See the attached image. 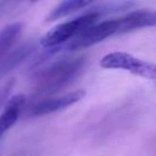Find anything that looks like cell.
I'll list each match as a JSON object with an SVG mask.
<instances>
[{"mask_svg":"<svg viewBox=\"0 0 156 156\" xmlns=\"http://www.w3.org/2000/svg\"><path fill=\"white\" fill-rule=\"evenodd\" d=\"M84 65V57H69L56 62L41 73L37 85V91L40 94H46L62 89L80 74Z\"/></svg>","mask_w":156,"mask_h":156,"instance_id":"cell-1","label":"cell"},{"mask_svg":"<svg viewBox=\"0 0 156 156\" xmlns=\"http://www.w3.org/2000/svg\"><path fill=\"white\" fill-rule=\"evenodd\" d=\"M100 18V15L94 12V11H87L85 13L69 20L67 22L60 23L51 28L49 32H46L41 39H40V45L45 49L50 48H58L74 37H77L79 33L84 32L85 29L90 28L91 26L96 24L98 20Z\"/></svg>","mask_w":156,"mask_h":156,"instance_id":"cell-2","label":"cell"},{"mask_svg":"<svg viewBox=\"0 0 156 156\" xmlns=\"http://www.w3.org/2000/svg\"><path fill=\"white\" fill-rule=\"evenodd\" d=\"M100 66L105 69H122L134 76L156 80V63L138 58L128 52H110L100 60Z\"/></svg>","mask_w":156,"mask_h":156,"instance_id":"cell-3","label":"cell"},{"mask_svg":"<svg viewBox=\"0 0 156 156\" xmlns=\"http://www.w3.org/2000/svg\"><path fill=\"white\" fill-rule=\"evenodd\" d=\"M119 34V18H111L104 22L96 23L84 32L79 33L77 37L67 41L66 44L55 48V51H73L83 48L95 45L106 38Z\"/></svg>","mask_w":156,"mask_h":156,"instance_id":"cell-4","label":"cell"},{"mask_svg":"<svg viewBox=\"0 0 156 156\" xmlns=\"http://www.w3.org/2000/svg\"><path fill=\"white\" fill-rule=\"evenodd\" d=\"M87 91L83 89H78L71 93H67L62 96L58 98H50V99H45L39 101L38 104H35L32 108V113L34 116H43V115H48V113H52L56 111H60L62 108H66L71 105L77 104L78 101L83 100V98L85 96Z\"/></svg>","mask_w":156,"mask_h":156,"instance_id":"cell-5","label":"cell"},{"mask_svg":"<svg viewBox=\"0 0 156 156\" xmlns=\"http://www.w3.org/2000/svg\"><path fill=\"white\" fill-rule=\"evenodd\" d=\"M119 18V34L127 33L138 28L156 26V10H136Z\"/></svg>","mask_w":156,"mask_h":156,"instance_id":"cell-6","label":"cell"},{"mask_svg":"<svg viewBox=\"0 0 156 156\" xmlns=\"http://www.w3.org/2000/svg\"><path fill=\"white\" fill-rule=\"evenodd\" d=\"M24 104L26 96L23 94H16L6 102L2 112L0 113V135L7 132L18 121Z\"/></svg>","mask_w":156,"mask_h":156,"instance_id":"cell-7","label":"cell"},{"mask_svg":"<svg viewBox=\"0 0 156 156\" xmlns=\"http://www.w3.org/2000/svg\"><path fill=\"white\" fill-rule=\"evenodd\" d=\"M34 50V44L27 43L20 48H17L11 54L6 55L2 60H0V77L6 74L7 72L12 71L15 67H17L22 61H24Z\"/></svg>","mask_w":156,"mask_h":156,"instance_id":"cell-8","label":"cell"},{"mask_svg":"<svg viewBox=\"0 0 156 156\" xmlns=\"http://www.w3.org/2000/svg\"><path fill=\"white\" fill-rule=\"evenodd\" d=\"M93 5L91 1L88 0H68V1H62L60 4H57L46 16V21L48 22H52L55 20L62 18L65 16H68L78 10L85 9L88 6Z\"/></svg>","mask_w":156,"mask_h":156,"instance_id":"cell-9","label":"cell"},{"mask_svg":"<svg viewBox=\"0 0 156 156\" xmlns=\"http://www.w3.org/2000/svg\"><path fill=\"white\" fill-rule=\"evenodd\" d=\"M22 28H23L22 23L15 22L6 26L0 32V60H2L6 56V52L16 43V40L22 33Z\"/></svg>","mask_w":156,"mask_h":156,"instance_id":"cell-10","label":"cell"},{"mask_svg":"<svg viewBox=\"0 0 156 156\" xmlns=\"http://www.w3.org/2000/svg\"><path fill=\"white\" fill-rule=\"evenodd\" d=\"M13 84H15V80H13V79H10V80L5 82V83L0 87V108L5 105V102H6L7 98H9V94H10V91H11Z\"/></svg>","mask_w":156,"mask_h":156,"instance_id":"cell-11","label":"cell"},{"mask_svg":"<svg viewBox=\"0 0 156 156\" xmlns=\"http://www.w3.org/2000/svg\"><path fill=\"white\" fill-rule=\"evenodd\" d=\"M2 5H4V2H1V1H0V10H1V7H2Z\"/></svg>","mask_w":156,"mask_h":156,"instance_id":"cell-12","label":"cell"}]
</instances>
